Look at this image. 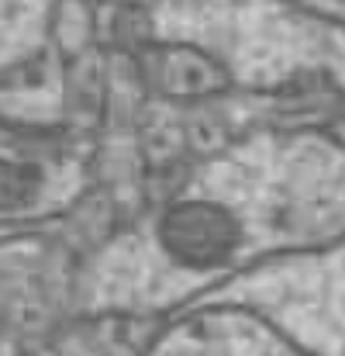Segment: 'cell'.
<instances>
[{"mask_svg":"<svg viewBox=\"0 0 345 356\" xmlns=\"http://www.w3.org/2000/svg\"><path fill=\"white\" fill-rule=\"evenodd\" d=\"M38 191V173L28 166H14L0 159V208H14L31 201Z\"/></svg>","mask_w":345,"mask_h":356,"instance_id":"7a4b0ae2","label":"cell"},{"mask_svg":"<svg viewBox=\"0 0 345 356\" xmlns=\"http://www.w3.org/2000/svg\"><path fill=\"white\" fill-rule=\"evenodd\" d=\"M249 236H255L249 211L235 208L228 197H190L169 208L159 225L166 252L190 270L231 263L245 249Z\"/></svg>","mask_w":345,"mask_h":356,"instance_id":"6da1fadb","label":"cell"}]
</instances>
